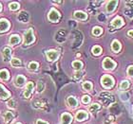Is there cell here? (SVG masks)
I'll list each match as a JSON object with an SVG mask.
<instances>
[{"label":"cell","mask_w":133,"mask_h":124,"mask_svg":"<svg viewBox=\"0 0 133 124\" xmlns=\"http://www.w3.org/2000/svg\"><path fill=\"white\" fill-rule=\"evenodd\" d=\"M128 36H131V37L133 38V30H130V31H128Z\"/></svg>","instance_id":"37"},{"label":"cell","mask_w":133,"mask_h":124,"mask_svg":"<svg viewBox=\"0 0 133 124\" xmlns=\"http://www.w3.org/2000/svg\"><path fill=\"white\" fill-rule=\"evenodd\" d=\"M14 114L11 113V112H10V111H7L5 113V115H4V121L6 123H10L11 120L14 119Z\"/></svg>","instance_id":"20"},{"label":"cell","mask_w":133,"mask_h":124,"mask_svg":"<svg viewBox=\"0 0 133 124\" xmlns=\"http://www.w3.org/2000/svg\"><path fill=\"white\" fill-rule=\"evenodd\" d=\"M72 67H73L75 70H80V69L83 67V63L80 61H74L72 63Z\"/></svg>","instance_id":"25"},{"label":"cell","mask_w":133,"mask_h":124,"mask_svg":"<svg viewBox=\"0 0 133 124\" xmlns=\"http://www.w3.org/2000/svg\"><path fill=\"white\" fill-rule=\"evenodd\" d=\"M36 124H49L47 121H44V120H41V119H37L36 120Z\"/></svg>","instance_id":"36"},{"label":"cell","mask_w":133,"mask_h":124,"mask_svg":"<svg viewBox=\"0 0 133 124\" xmlns=\"http://www.w3.org/2000/svg\"><path fill=\"white\" fill-rule=\"evenodd\" d=\"M25 81H26V79L24 76L18 75L16 77V79H15V84H16L17 86H23L25 84Z\"/></svg>","instance_id":"17"},{"label":"cell","mask_w":133,"mask_h":124,"mask_svg":"<svg viewBox=\"0 0 133 124\" xmlns=\"http://www.w3.org/2000/svg\"><path fill=\"white\" fill-rule=\"evenodd\" d=\"M117 4H118L117 1H109L108 3V5H107V11L108 12H112L116 8Z\"/></svg>","instance_id":"14"},{"label":"cell","mask_w":133,"mask_h":124,"mask_svg":"<svg viewBox=\"0 0 133 124\" xmlns=\"http://www.w3.org/2000/svg\"><path fill=\"white\" fill-rule=\"evenodd\" d=\"M129 87V83H128V81H123L121 84H120V89L123 90V91H125Z\"/></svg>","instance_id":"28"},{"label":"cell","mask_w":133,"mask_h":124,"mask_svg":"<svg viewBox=\"0 0 133 124\" xmlns=\"http://www.w3.org/2000/svg\"><path fill=\"white\" fill-rule=\"evenodd\" d=\"M32 90H33V83L32 82H30L27 84V86H26V90L24 91V94H23L26 99H29L31 97V93H32Z\"/></svg>","instance_id":"10"},{"label":"cell","mask_w":133,"mask_h":124,"mask_svg":"<svg viewBox=\"0 0 133 124\" xmlns=\"http://www.w3.org/2000/svg\"><path fill=\"white\" fill-rule=\"evenodd\" d=\"M0 79L3 81H6L9 79V72L5 69H3L0 71Z\"/></svg>","instance_id":"26"},{"label":"cell","mask_w":133,"mask_h":124,"mask_svg":"<svg viewBox=\"0 0 133 124\" xmlns=\"http://www.w3.org/2000/svg\"><path fill=\"white\" fill-rule=\"evenodd\" d=\"M38 63H36V62H31V63L28 64V68L30 69V70H31V71H35V70H37L38 69Z\"/></svg>","instance_id":"22"},{"label":"cell","mask_w":133,"mask_h":124,"mask_svg":"<svg viewBox=\"0 0 133 124\" xmlns=\"http://www.w3.org/2000/svg\"><path fill=\"white\" fill-rule=\"evenodd\" d=\"M82 86H83V88L85 89L86 91H90L92 89V83H89V82H85Z\"/></svg>","instance_id":"31"},{"label":"cell","mask_w":133,"mask_h":124,"mask_svg":"<svg viewBox=\"0 0 133 124\" xmlns=\"http://www.w3.org/2000/svg\"><path fill=\"white\" fill-rule=\"evenodd\" d=\"M15 124H21V123H19V122H17V123H15Z\"/></svg>","instance_id":"39"},{"label":"cell","mask_w":133,"mask_h":124,"mask_svg":"<svg viewBox=\"0 0 133 124\" xmlns=\"http://www.w3.org/2000/svg\"><path fill=\"white\" fill-rule=\"evenodd\" d=\"M19 42H20L19 35H17V34H12V35L10 37V41H9V43H10L11 45H12V46H14V45L19 44Z\"/></svg>","instance_id":"15"},{"label":"cell","mask_w":133,"mask_h":124,"mask_svg":"<svg viewBox=\"0 0 133 124\" xmlns=\"http://www.w3.org/2000/svg\"><path fill=\"white\" fill-rule=\"evenodd\" d=\"M89 101H90V98H89V96H84L83 98H82V102L85 103V104L89 103Z\"/></svg>","instance_id":"34"},{"label":"cell","mask_w":133,"mask_h":124,"mask_svg":"<svg viewBox=\"0 0 133 124\" xmlns=\"http://www.w3.org/2000/svg\"><path fill=\"white\" fill-rule=\"evenodd\" d=\"M11 64L12 66H14V67H17V66H20L22 65V62L20 61L19 59L17 58H12L11 60Z\"/></svg>","instance_id":"24"},{"label":"cell","mask_w":133,"mask_h":124,"mask_svg":"<svg viewBox=\"0 0 133 124\" xmlns=\"http://www.w3.org/2000/svg\"><path fill=\"white\" fill-rule=\"evenodd\" d=\"M91 51H92V54H93V55L98 56L102 53V48H101V47H99V46H95V47H92Z\"/></svg>","instance_id":"23"},{"label":"cell","mask_w":133,"mask_h":124,"mask_svg":"<svg viewBox=\"0 0 133 124\" xmlns=\"http://www.w3.org/2000/svg\"><path fill=\"white\" fill-rule=\"evenodd\" d=\"M123 25H124V21H123V19L120 16L115 17V18L111 21V26H112L113 28H121Z\"/></svg>","instance_id":"8"},{"label":"cell","mask_w":133,"mask_h":124,"mask_svg":"<svg viewBox=\"0 0 133 124\" xmlns=\"http://www.w3.org/2000/svg\"><path fill=\"white\" fill-rule=\"evenodd\" d=\"M11 50L10 47H5L3 49V59L5 62H9L11 60Z\"/></svg>","instance_id":"12"},{"label":"cell","mask_w":133,"mask_h":124,"mask_svg":"<svg viewBox=\"0 0 133 124\" xmlns=\"http://www.w3.org/2000/svg\"><path fill=\"white\" fill-rule=\"evenodd\" d=\"M18 20L22 21L23 23H27L29 20V14L26 11H21L19 13V15H18Z\"/></svg>","instance_id":"19"},{"label":"cell","mask_w":133,"mask_h":124,"mask_svg":"<svg viewBox=\"0 0 133 124\" xmlns=\"http://www.w3.org/2000/svg\"><path fill=\"white\" fill-rule=\"evenodd\" d=\"M103 66L105 69H113L116 66L115 62H113L110 58H105L103 62Z\"/></svg>","instance_id":"5"},{"label":"cell","mask_w":133,"mask_h":124,"mask_svg":"<svg viewBox=\"0 0 133 124\" xmlns=\"http://www.w3.org/2000/svg\"><path fill=\"white\" fill-rule=\"evenodd\" d=\"M66 101H68V104L70 106V107L74 108V107H77L78 106V101L77 99H75L74 97H69L68 99H66Z\"/></svg>","instance_id":"16"},{"label":"cell","mask_w":133,"mask_h":124,"mask_svg":"<svg viewBox=\"0 0 133 124\" xmlns=\"http://www.w3.org/2000/svg\"><path fill=\"white\" fill-rule=\"evenodd\" d=\"M74 17L77 18L79 20H86L88 18V15H87L86 12H83V11H75L74 12Z\"/></svg>","instance_id":"18"},{"label":"cell","mask_w":133,"mask_h":124,"mask_svg":"<svg viewBox=\"0 0 133 124\" xmlns=\"http://www.w3.org/2000/svg\"><path fill=\"white\" fill-rule=\"evenodd\" d=\"M48 18H49V20L51 21V22L56 23L59 19H60V14H59V12L56 11L55 9H51V10L50 11V12H49Z\"/></svg>","instance_id":"4"},{"label":"cell","mask_w":133,"mask_h":124,"mask_svg":"<svg viewBox=\"0 0 133 124\" xmlns=\"http://www.w3.org/2000/svg\"><path fill=\"white\" fill-rule=\"evenodd\" d=\"M45 89V84L43 82H41V81H39L38 83H37V91H38V93H41V92H43V90Z\"/></svg>","instance_id":"32"},{"label":"cell","mask_w":133,"mask_h":124,"mask_svg":"<svg viewBox=\"0 0 133 124\" xmlns=\"http://www.w3.org/2000/svg\"><path fill=\"white\" fill-rule=\"evenodd\" d=\"M128 74L130 76V77H133V65H130L128 68Z\"/></svg>","instance_id":"35"},{"label":"cell","mask_w":133,"mask_h":124,"mask_svg":"<svg viewBox=\"0 0 133 124\" xmlns=\"http://www.w3.org/2000/svg\"><path fill=\"white\" fill-rule=\"evenodd\" d=\"M101 83H102V85L107 89L111 88L112 86L114 85V80L113 78L109 76V75H104L101 79Z\"/></svg>","instance_id":"1"},{"label":"cell","mask_w":133,"mask_h":124,"mask_svg":"<svg viewBox=\"0 0 133 124\" xmlns=\"http://www.w3.org/2000/svg\"><path fill=\"white\" fill-rule=\"evenodd\" d=\"M132 111H133V106H132Z\"/></svg>","instance_id":"40"},{"label":"cell","mask_w":133,"mask_h":124,"mask_svg":"<svg viewBox=\"0 0 133 124\" xmlns=\"http://www.w3.org/2000/svg\"><path fill=\"white\" fill-rule=\"evenodd\" d=\"M46 55H47V58L49 61H55L59 57V52L56 50H49L46 53Z\"/></svg>","instance_id":"7"},{"label":"cell","mask_w":133,"mask_h":124,"mask_svg":"<svg viewBox=\"0 0 133 124\" xmlns=\"http://www.w3.org/2000/svg\"><path fill=\"white\" fill-rule=\"evenodd\" d=\"M8 107L11 108V109H14L16 107V101L14 99H10L8 101Z\"/></svg>","instance_id":"33"},{"label":"cell","mask_w":133,"mask_h":124,"mask_svg":"<svg viewBox=\"0 0 133 124\" xmlns=\"http://www.w3.org/2000/svg\"><path fill=\"white\" fill-rule=\"evenodd\" d=\"M1 10H2V6H1V4H0V11H1Z\"/></svg>","instance_id":"38"},{"label":"cell","mask_w":133,"mask_h":124,"mask_svg":"<svg viewBox=\"0 0 133 124\" xmlns=\"http://www.w3.org/2000/svg\"><path fill=\"white\" fill-rule=\"evenodd\" d=\"M10 22L7 19H0V32H5L10 28Z\"/></svg>","instance_id":"6"},{"label":"cell","mask_w":133,"mask_h":124,"mask_svg":"<svg viewBox=\"0 0 133 124\" xmlns=\"http://www.w3.org/2000/svg\"><path fill=\"white\" fill-rule=\"evenodd\" d=\"M9 7H10V10H11V11H17V10L19 9L20 6L17 2H12V3H11V4L9 5Z\"/></svg>","instance_id":"29"},{"label":"cell","mask_w":133,"mask_h":124,"mask_svg":"<svg viewBox=\"0 0 133 124\" xmlns=\"http://www.w3.org/2000/svg\"><path fill=\"white\" fill-rule=\"evenodd\" d=\"M111 48H112V50H113L114 52L120 51V49H121V44L119 43V41L114 40V41L112 42V44H111Z\"/></svg>","instance_id":"21"},{"label":"cell","mask_w":133,"mask_h":124,"mask_svg":"<svg viewBox=\"0 0 133 124\" xmlns=\"http://www.w3.org/2000/svg\"><path fill=\"white\" fill-rule=\"evenodd\" d=\"M10 96H11V93L8 90H6L3 87V85L0 84V98L4 99H7V98H10Z\"/></svg>","instance_id":"13"},{"label":"cell","mask_w":133,"mask_h":124,"mask_svg":"<svg viewBox=\"0 0 133 124\" xmlns=\"http://www.w3.org/2000/svg\"><path fill=\"white\" fill-rule=\"evenodd\" d=\"M34 42V36H33L32 30L29 28L24 34V44L25 45H31Z\"/></svg>","instance_id":"3"},{"label":"cell","mask_w":133,"mask_h":124,"mask_svg":"<svg viewBox=\"0 0 133 124\" xmlns=\"http://www.w3.org/2000/svg\"><path fill=\"white\" fill-rule=\"evenodd\" d=\"M88 116H89V115H88V113H87L86 111L80 110L76 113V116L75 118H76V119H77L78 121H83V120L88 119Z\"/></svg>","instance_id":"11"},{"label":"cell","mask_w":133,"mask_h":124,"mask_svg":"<svg viewBox=\"0 0 133 124\" xmlns=\"http://www.w3.org/2000/svg\"><path fill=\"white\" fill-rule=\"evenodd\" d=\"M102 32H103V30H102V28H100V27H95V28H93V31H92V34L95 36L101 35Z\"/></svg>","instance_id":"30"},{"label":"cell","mask_w":133,"mask_h":124,"mask_svg":"<svg viewBox=\"0 0 133 124\" xmlns=\"http://www.w3.org/2000/svg\"><path fill=\"white\" fill-rule=\"evenodd\" d=\"M100 99L102 100V102L105 105H109L111 102L114 101L113 96L109 93H102L100 95Z\"/></svg>","instance_id":"2"},{"label":"cell","mask_w":133,"mask_h":124,"mask_svg":"<svg viewBox=\"0 0 133 124\" xmlns=\"http://www.w3.org/2000/svg\"><path fill=\"white\" fill-rule=\"evenodd\" d=\"M72 121V116L69 113L62 114L61 116V124H70Z\"/></svg>","instance_id":"9"},{"label":"cell","mask_w":133,"mask_h":124,"mask_svg":"<svg viewBox=\"0 0 133 124\" xmlns=\"http://www.w3.org/2000/svg\"><path fill=\"white\" fill-rule=\"evenodd\" d=\"M100 108H101L100 104H98V103H93L92 105L89 106V111H90L91 113H95V112H97L98 110H100Z\"/></svg>","instance_id":"27"}]
</instances>
